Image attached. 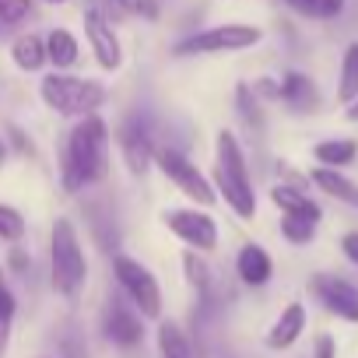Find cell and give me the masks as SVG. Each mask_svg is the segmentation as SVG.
<instances>
[{"label":"cell","instance_id":"cell-1","mask_svg":"<svg viewBox=\"0 0 358 358\" xmlns=\"http://www.w3.org/2000/svg\"><path fill=\"white\" fill-rule=\"evenodd\" d=\"M106 169H109V130L95 113H88V116H81V123L67 137L64 187L81 190V187L95 183V179H102Z\"/></svg>","mask_w":358,"mask_h":358},{"label":"cell","instance_id":"cell-2","mask_svg":"<svg viewBox=\"0 0 358 358\" xmlns=\"http://www.w3.org/2000/svg\"><path fill=\"white\" fill-rule=\"evenodd\" d=\"M215 183H218V194L225 197V204H229L239 218H253V215H257V194H253L250 172H246V158H243L239 141H236L229 130L218 134V169H215Z\"/></svg>","mask_w":358,"mask_h":358},{"label":"cell","instance_id":"cell-3","mask_svg":"<svg viewBox=\"0 0 358 358\" xmlns=\"http://www.w3.org/2000/svg\"><path fill=\"white\" fill-rule=\"evenodd\" d=\"M43 102L60 113V116H88L106 102V88L88 78H67V74H50L39 85Z\"/></svg>","mask_w":358,"mask_h":358},{"label":"cell","instance_id":"cell-4","mask_svg":"<svg viewBox=\"0 0 358 358\" xmlns=\"http://www.w3.org/2000/svg\"><path fill=\"white\" fill-rule=\"evenodd\" d=\"M50 260H53V288L67 299H74L85 285V274H88V264H85V253H81V243H78V232L67 218H57L53 225V243H50Z\"/></svg>","mask_w":358,"mask_h":358},{"label":"cell","instance_id":"cell-5","mask_svg":"<svg viewBox=\"0 0 358 358\" xmlns=\"http://www.w3.org/2000/svg\"><path fill=\"white\" fill-rule=\"evenodd\" d=\"M113 271H116L120 288H123V292L130 295V302L137 306V313L148 316V320H158V313H162V292H158L155 274H151L144 264L130 260V257H116V260H113Z\"/></svg>","mask_w":358,"mask_h":358},{"label":"cell","instance_id":"cell-6","mask_svg":"<svg viewBox=\"0 0 358 358\" xmlns=\"http://www.w3.org/2000/svg\"><path fill=\"white\" fill-rule=\"evenodd\" d=\"M260 39L264 32L253 25H215L208 32L190 36L187 43H179V53H239L257 46Z\"/></svg>","mask_w":358,"mask_h":358},{"label":"cell","instance_id":"cell-7","mask_svg":"<svg viewBox=\"0 0 358 358\" xmlns=\"http://www.w3.org/2000/svg\"><path fill=\"white\" fill-rule=\"evenodd\" d=\"M155 165L172 179V183L183 190L190 201H197V204H215V190H211V183L201 176V169L197 165H190L179 151H172V148H155Z\"/></svg>","mask_w":358,"mask_h":358},{"label":"cell","instance_id":"cell-8","mask_svg":"<svg viewBox=\"0 0 358 358\" xmlns=\"http://www.w3.org/2000/svg\"><path fill=\"white\" fill-rule=\"evenodd\" d=\"M162 222L183 239L187 246L194 250H215L218 246V225L208 211H197V208H183V211H165Z\"/></svg>","mask_w":358,"mask_h":358},{"label":"cell","instance_id":"cell-9","mask_svg":"<svg viewBox=\"0 0 358 358\" xmlns=\"http://www.w3.org/2000/svg\"><path fill=\"white\" fill-rule=\"evenodd\" d=\"M309 288L334 316L358 323V285H351L348 278H337V274H316L309 281Z\"/></svg>","mask_w":358,"mask_h":358},{"label":"cell","instance_id":"cell-10","mask_svg":"<svg viewBox=\"0 0 358 358\" xmlns=\"http://www.w3.org/2000/svg\"><path fill=\"white\" fill-rule=\"evenodd\" d=\"M85 32H88L92 50H95V60H99L106 71H116V67L123 64V53H120V39H116V32H113V22H109L99 8H92V11H85Z\"/></svg>","mask_w":358,"mask_h":358},{"label":"cell","instance_id":"cell-11","mask_svg":"<svg viewBox=\"0 0 358 358\" xmlns=\"http://www.w3.org/2000/svg\"><path fill=\"white\" fill-rule=\"evenodd\" d=\"M281 102L292 109V113H316L320 106V88L309 74L302 71H288L281 78Z\"/></svg>","mask_w":358,"mask_h":358},{"label":"cell","instance_id":"cell-12","mask_svg":"<svg viewBox=\"0 0 358 358\" xmlns=\"http://www.w3.org/2000/svg\"><path fill=\"white\" fill-rule=\"evenodd\" d=\"M106 337L109 341H116V344H123V348H134L141 337H144V327H141V316L130 309V306H123V302H109V313H106Z\"/></svg>","mask_w":358,"mask_h":358},{"label":"cell","instance_id":"cell-13","mask_svg":"<svg viewBox=\"0 0 358 358\" xmlns=\"http://www.w3.org/2000/svg\"><path fill=\"white\" fill-rule=\"evenodd\" d=\"M309 179L327 194V197H334L337 204H348V208H355L358 211V183L355 179H348L341 169H330V165H316L313 172H309Z\"/></svg>","mask_w":358,"mask_h":358},{"label":"cell","instance_id":"cell-14","mask_svg":"<svg viewBox=\"0 0 358 358\" xmlns=\"http://www.w3.org/2000/svg\"><path fill=\"white\" fill-rule=\"evenodd\" d=\"M120 148H123V158H127V165H130L134 176H144L148 165L155 162V144H151V137L137 123H127L120 130Z\"/></svg>","mask_w":358,"mask_h":358},{"label":"cell","instance_id":"cell-15","mask_svg":"<svg viewBox=\"0 0 358 358\" xmlns=\"http://www.w3.org/2000/svg\"><path fill=\"white\" fill-rule=\"evenodd\" d=\"M302 330H306V306H302V302H288L285 313H281V316L274 320V327L267 330V348L285 351V348H292V344L302 337Z\"/></svg>","mask_w":358,"mask_h":358},{"label":"cell","instance_id":"cell-16","mask_svg":"<svg viewBox=\"0 0 358 358\" xmlns=\"http://www.w3.org/2000/svg\"><path fill=\"white\" fill-rule=\"evenodd\" d=\"M236 271H239V278H243L246 285L260 288V285H267V281H271V274H274V264H271V257H267V250H264V246H257V243H246V246L239 250Z\"/></svg>","mask_w":358,"mask_h":358},{"label":"cell","instance_id":"cell-17","mask_svg":"<svg viewBox=\"0 0 358 358\" xmlns=\"http://www.w3.org/2000/svg\"><path fill=\"white\" fill-rule=\"evenodd\" d=\"M271 201H274V208H281L285 215H306V218H313V222H320V218H323L320 204H316L309 194H302L299 187L278 183V187L271 190Z\"/></svg>","mask_w":358,"mask_h":358},{"label":"cell","instance_id":"cell-18","mask_svg":"<svg viewBox=\"0 0 358 358\" xmlns=\"http://www.w3.org/2000/svg\"><path fill=\"white\" fill-rule=\"evenodd\" d=\"M313 158H316L320 165H330V169L355 165V158H358V141H351V137L320 141V144H313Z\"/></svg>","mask_w":358,"mask_h":358},{"label":"cell","instance_id":"cell-19","mask_svg":"<svg viewBox=\"0 0 358 358\" xmlns=\"http://www.w3.org/2000/svg\"><path fill=\"white\" fill-rule=\"evenodd\" d=\"M358 99V43H351L341 57V74H337V102L348 106Z\"/></svg>","mask_w":358,"mask_h":358},{"label":"cell","instance_id":"cell-20","mask_svg":"<svg viewBox=\"0 0 358 358\" xmlns=\"http://www.w3.org/2000/svg\"><path fill=\"white\" fill-rule=\"evenodd\" d=\"M11 57H15V64L22 67V71H39L50 57H46V39H39V36H18L15 39V46H11Z\"/></svg>","mask_w":358,"mask_h":358},{"label":"cell","instance_id":"cell-21","mask_svg":"<svg viewBox=\"0 0 358 358\" xmlns=\"http://www.w3.org/2000/svg\"><path fill=\"white\" fill-rule=\"evenodd\" d=\"M46 57L57 64V67H74L78 64V39L67 32V29H53L46 36Z\"/></svg>","mask_w":358,"mask_h":358},{"label":"cell","instance_id":"cell-22","mask_svg":"<svg viewBox=\"0 0 358 358\" xmlns=\"http://www.w3.org/2000/svg\"><path fill=\"white\" fill-rule=\"evenodd\" d=\"M158 348H162V358H194V348H190L187 334L179 330L176 323H162L158 327Z\"/></svg>","mask_w":358,"mask_h":358},{"label":"cell","instance_id":"cell-23","mask_svg":"<svg viewBox=\"0 0 358 358\" xmlns=\"http://www.w3.org/2000/svg\"><path fill=\"white\" fill-rule=\"evenodd\" d=\"M316 225H320V222H313V218H306V215H285V218H281V236H285L288 243H295V246H306V243L316 239Z\"/></svg>","mask_w":358,"mask_h":358},{"label":"cell","instance_id":"cell-24","mask_svg":"<svg viewBox=\"0 0 358 358\" xmlns=\"http://www.w3.org/2000/svg\"><path fill=\"white\" fill-rule=\"evenodd\" d=\"M22 236H25V218H22V211H15L11 204H0V239L15 243V239H22Z\"/></svg>","mask_w":358,"mask_h":358},{"label":"cell","instance_id":"cell-25","mask_svg":"<svg viewBox=\"0 0 358 358\" xmlns=\"http://www.w3.org/2000/svg\"><path fill=\"white\" fill-rule=\"evenodd\" d=\"M32 8V0H0V29H11L18 22H25Z\"/></svg>","mask_w":358,"mask_h":358},{"label":"cell","instance_id":"cell-26","mask_svg":"<svg viewBox=\"0 0 358 358\" xmlns=\"http://www.w3.org/2000/svg\"><path fill=\"white\" fill-rule=\"evenodd\" d=\"M183 267H187V278H190V285L204 292V288H208V281H211V278H208V264H204V260H201V257L190 250V253L183 257Z\"/></svg>","mask_w":358,"mask_h":358},{"label":"cell","instance_id":"cell-27","mask_svg":"<svg viewBox=\"0 0 358 358\" xmlns=\"http://www.w3.org/2000/svg\"><path fill=\"white\" fill-rule=\"evenodd\" d=\"M113 4H120L127 15H137V18H148V22L158 18V0H113Z\"/></svg>","mask_w":358,"mask_h":358},{"label":"cell","instance_id":"cell-28","mask_svg":"<svg viewBox=\"0 0 358 358\" xmlns=\"http://www.w3.org/2000/svg\"><path fill=\"white\" fill-rule=\"evenodd\" d=\"M344 4L348 0H313V18H337L341 11H344Z\"/></svg>","mask_w":358,"mask_h":358},{"label":"cell","instance_id":"cell-29","mask_svg":"<svg viewBox=\"0 0 358 358\" xmlns=\"http://www.w3.org/2000/svg\"><path fill=\"white\" fill-rule=\"evenodd\" d=\"M250 95H253V88H239V106H243V116H246V123L260 127V113H257V102H250Z\"/></svg>","mask_w":358,"mask_h":358},{"label":"cell","instance_id":"cell-30","mask_svg":"<svg viewBox=\"0 0 358 358\" xmlns=\"http://www.w3.org/2000/svg\"><path fill=\"white\" fill-rule=\"evenodd\" d=\"M341 250H344V257L358 267V232H344V236H341Z\"/></svg>","mask_w":358,"mask_h":358},{"label":"cell","instance_id":"cell-31","mask_svg":"<svg viewBox=\"0 0 358 358\" xmlns=\"http://www.w3.org/2000/svg\"><path fill=\"white\" fill-rule=\"evenodd\" d=\"M316 358H334V337L330 334L316 337Z\"/></svg>","mask_w":358,"mask_h":358},{"label":"cell","instance_id":"cell-32","mask_svg":"<svg viewBox=\"0 0 358 358\" xmlns=\"http://www.w3.org/2000/svg\"><path fill=\"white\" fill-rule=\"evenodd\" d=\"M8 337H11V316L0 313V355L8 351Z\"/></svg>","mask_w":358,"mask_h":358},{"label":"cell","instance_id":"cell-33","mask_svg":"<svg viewBox=\"0 0 358 358\" xmlns=\"http://www.w3.org/2000/svg\"><path fill=\"white\" fill-rule=\"evenodd\" d=\"M285 4H288L292 11H299V15H309V11H313V0H285Z\"/></svg>","mask_w":358,"mask_h":358},{"label":"cell","instance_id":"cell-34","mask_svg":"<svg viewBox=\"0 0 358 358\" xmlns=\"http://www.w3.org/2000/svg\"><path fill=\"white\" fill-rule=\"evenodd\" d=\"M344 120H348V123H358V99H355V102H348V109H344Z\"/></svg>","mask_w":358,"mask_h":358},{"label":"cell","instance_id":"cell-35","mask_svg":"<svg viewBox=\"0 0 358 358\" xmlns=\"http://www.w3.org/2000/svg\"><path fill=\"white\" fill-rule=\"evenodd\" d=\"M4 292H8V288H4V274H0V295H4Z\"/></svg>","mask_w":358,"mask_h":358},{"label":"cell","instance_id":"cell-36","mask_svg":"<svg viewBox=\"0 0 358 358\" xmlns=\"http://www.w3.org/2000/svg\"><path fill=\"white\" fill-rule=\"evenodd\" d=\"M0 162H4V144H0Z\"/></svg>","mask_w":358,"mask_h":358},{"label":"cell","instance_id":"cell-37","mask_svg":"<svg viewBox=\"0 0 358 358\" xmlns=\"http://www.w3.org/2000/svg\"><path fill=\"white\" fill-rule=\"evenodd\" d=\"M50 4H64V0H50Z\"/></svg>","mask_w":358,"mask_h":358}]
</instances>
